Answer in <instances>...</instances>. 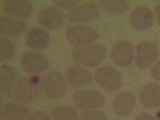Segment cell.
Wrapping results in <instances>:
<instances>
[{"instance_id": "obj_1", "label": "cell", "mask_w": 160, "mask_h": 120, "mask_svg": "<svg viewBox=\"0 0 160 120\" xmlns=\"http://www.w3.org/2000/svg\"><path fill=\"white\" fill-rule=\"evenodd\" d=\"M108 55V48L104 45L95 43V45H87L80 47L72 51V59L78 66H87V68H96L98 64H101Z\"/></svg>"}, {"instance_id": "obj_2", "label": "cell", "mask_w": 160, "mask_h": 120, "mask_svg": "<svg viewBox=\"0 0 160 120\" xmlns=\"http://www.w3.org/2000/svg\"><path fill=\"white\" fill-rule=\"evenodd\" d=\"M66 38L68 42L75 47H87L88 43H93L99 38V32L95 28H90V26H83V24H75L66 31Z\"/></svg>"}, {"instance_id": "obj_3", "label": "cell", "mask_w": 160, "mask_h": 120, "mask_svg": "<svg viewBox=\"0 0 160 120\" xmlns=\"http://www.w3.org/2000/svg\"><path fill=\"white\" fill-rule=\"evenodd\" d=\"M66 82L68 80L64 78V75L58 71H53V72H48L45 75V78L42 80V90L45 93V96L50 98V99H59L66 95Z\"/></svg>"}, {"instance_id": "obj_4", "label": "cell", "mask_w": 160, "mask_h": 120, "mask_svg": "<svg viewBox=\"0 0 160 120\" xmlns=\"http://www.w3.org/2000/svg\"><path fill=\"white\" fill-rule=\"evenodd\" d=\"M38 82L40 80L37 77H34V78H22V77H19L18 82H16V87H15V93H13L15 99L18 102H22V104L35 101L37 96H38V93H40Z\"/></svg>"}, {"instance_id": "obj_5", "label": "cell", "mask_w": 160, "mask_h": 120, "mask_svg": "<svg viewBox=\"0 0 160 120\" xmlns=\"http://www.w3.org/2000/svg\"><path fill=\"white\" fill-rule=\"evenodd\" d=\"M72 102L80 109H98L102 108L106 99L104 95H101L99 91H93V90H78L72 95Z\"/></svg>"}, {"instance_id": "obj_6", "label": "cell", "mask_w": 160, "mask_h": 120, "mask_svg": "<svg viewBox=\"0 0 160 120\" xmlns=\"http://www.w3.org/2000/svg\"><path fill=\"white\" fill-rule=\"evenodd\" d=\"M95 80L106 91H117V90L122 88V83H123L122 82V74L114 68H109V66L98 69L96 74H95Z\"/></svg>"}, {"instance_id": "obj_7", "label": "cell", "mask_w": 160, "mask_h": 120, "mask_svg": "<svg viewBox=\"0 0 160 120\" xmlns=\"http://www.w3.org/2000/svg\"><path fill=\"white\" fill-rule=\"evenodd\" d=\"M21 68L28 74L37 77L48 69V59L43 55H40V53L28 51L21 56Z\"/></svg>"}, {"instance_id": "obj_8", "label": "cell", "mask_w": 160, "mask_h": 120, "mask_svg": "<svg viewBox=\"0 0 160 120\" xmlns=\"http://www.w3.org/2000/svg\"><path fill=\"white\" fill-rule=\"evenodd\" d=\"M111 58L117 66L122 68H128L131 62L135 61V47L128 40H120L115 43V47L111 51Z\"/></svg>"}, {"instance_id": "obj_9", "label": "cell", "mask_w": 160, "mask_h": 120, "mask_svg": "<svg viewBox=\"0 0 160 120\" xmlns=\"http://www.w3.org/2000/svg\"><path fill=\"white\" fill-rule=\"evenodd\" d=\"M160 55V50L154 42H141L136 48V55H135V62L138 68L144 69L151 66Z\"/></svg>"}, {"instance_id": "obj_10", "label": "cell", "mask_w": 160, "mask_h": 120, "mask_svg": "<svg viewBox=\"0 0 160 120\" xmlns=\"http://www.w3.org/2000/svg\"><path fill=\"white\" fill-rule=\"evenodd\" d=\"M37 21H38L40 26H43L45 29L55 31V29H59L64 24V16L56 7H45L38 11Z\"/></svg>"}, {"instance_id": "obj_11", "label": "cell", "mask_w": 160, "mask_h": 120, "mask_svg": "<svg viewBox=\"0 0 160 120\" xmlns=\"http://www.w3.org/2000/svg\"><path fill=\"white\" fill-rule=\"evenodd\" d=\"M99 16V8L96 3L93 2H87L83 5H78L75 8H72L68 15V19L72 21V22H88V21H93Z\"/></svg>"}, {"instance_id": "obj_12", "label": "cell", "mask_w": 160, "mask_h": 120, "mask_svg": "<svg viewBox=\"0 0 160 120\" xmlns=\"http://www.w3.org/2000/svg\"><path fill=\"white\" fill-rule=\"evenodd\" d=\"M66 80H68V83L72 88H83L91 83L93 75L87 69H83V66L75 64V66L68 68V71H66Z\"/></svg>"}, {"instance_id": "obj_13", "label": "cell", "mask_w": 160, "mask_h": 120, "mask_svg": "<svg viewBox=\"0 0 160 120\" xmlns=\"http://www.w3.org/2000/svg\"><path fill=\"white\" fill-rule=\"evenodd\" d=\"M154 13L148 8V7H138L131 11L130 15V24L138 31H146L152 28L154 24Z\"/></svg>"}, {"instance_id": "obj_14", "label": "cell", "mask_w": 160, "mask_h": 120, "mask_svg": "<svg viewBox=\"0 0 160 120\" xmlns=\"http://www.w3.org/2000/svg\"><path fill=\"white\" fill-rule=\"evenodd\" d=\"M135 104H136L135 95L131 91H122L120 95L115 96V99L112 102V108H114V112L117 115H128L135 109Z\"/></svg>"}, {"instance_id": "obj_15", "label": "cell", "mask_w": 160, "mask_h": 120, "mask_svg": "<svg viewBox=\"0 0 160 120\" xmlns=\"http://www.w3.org/2000/svg\"><path fill=\"white\" fill-rule=\"evenodd\" d=\"M18 72L15 68H11V66H2V96L3 98H10L13 96V93H15V87H16V82H18Z\"/></svg>"}, {"instance_id": "obj_16", "label": "cell", "mask_w": 160, "mask_h": 120, "mask_svg": "<svg viewBox=\"0 0 160 120\" xmlns=\"http://www.w3.org/2000/svg\"><path fill=\"white\" fill-rule=\"evenodd\" d=\"M3 11L10 16L28 18L32 13V3L28 0H8L3 2Z\"/></svg>"}, {"instance_id": "obj_17", "label": "cell", "mask_w": 160, "mask_h": 120, "mask_svg": "<svg viewBox=\"0 0 160 120\" xmlns=\"http://www.w3.org/2000/svg\"><path fill=\"white\" fill-rule=\"evenodd\" d=\"M26 43L32 50H45L50 45V35L40 28H32L26 34Z\"/></svg>"}, {"instance_id": "obj_18", "label": "cell", "mask_w": 160, "mask_h": 120, "mask_svg": "<svg viewBox=\"0 0 160 120\" xmlns=\"http://www.w3.org/2000/svg\"><path fill=\"white\" fill-rule=\"evenodd\" d=\"M139 99L144 108H148V109L158 108L160 106V85L149 83V85L142 87V90L139 93Z\"/></svg>"}, {"instance_id": "obj_19", "label": "cell", "mask_w": 160, "mask_h": 120, "mask_svg": "<svg viewBox=\"0 0 160 120\" xmlns=\"http://www.w3.org/2000/svg\"><path fill=\"white\" fill-rule=\"evenodd\" d=\"M28 108L19 102H7L2 106V118L3 120H26Z\"/></svg>"}, {"instance_id": "obj_20", "label": "cell", "mask_w": 160, "mask_h": 120, "mask_svg": "<svg viewBox=\"0 0 160 120\" xmlns=\"http://www.w3.org/2000/svg\"><path fill=\"white\" fill-rule=\"evenodd\" d=\"M28 28V24L19 19H13V18H0V29H2L3 35H10V37H16L19 34H22Z\"/></svg>"}, {"instance_id": "obj_21", "label": "cell", "mask_w": 160, "mask_h": 120, "mask_svg": "<svg viewBox=\"0 0 160 120\" xmlns=\"http://www.w3.org/2000/svg\"><path fill=\"white\" fill-rule=\"evenodd\" d=\"M106 13L109 15H120L125 10H128V2L127 0H101L98 3Z\"/></svg>"}, {"instance_id": "obj_22", "label": "cell", "mask_w": 160, "mask_h": 120, "mask_svg": "<svg viewBox=\"0 0 160 120\" xmlns=\"http://www.w3.org/2000/svg\"><path fill=\"white\" fill-rule=\"evenodd\" d=\"M51 120H78L77 111L71 106H59L51 112Z\"/></svg>"}, {"instance_id": "obj_23", "label": "cell", "mask_w": 160, "mask_h": 120, "mask_svg": "<svg viewBox=\"0 0 160 120\" xmlns=\"http://www.w3.org/2000/svg\"><path fill=\"white\" fill-rule=\"evenodd\" d=\"M15 43L10 42L7 38H2L0 40V59L2 61H7V59H11L15 56Z\"/></svg>"}, {"instance_id": "obj_24", "label": "cell", "mask_w": 160, "mask_h": 120, "mask_svg": "<svg viewBox=\"0 0 160 120\" xmlns=\"http://www.w3.org/2000/svg\"><path fill=\"white\" fill-rule=\"evenodd\" d=\"M80 120H108V117H106V114L99 109H90V111L82 112Z\"/></svg>"}, {"instance_id": "obj_25", "label": "cell", "mask_w": 160, "mask_h": 120, "mask_svg": "<svg viewBox=\"0 0 160 120\" xmlns=\"http://www.w3.org/2000/svg\"><path fill=\"white\" fill-rule=\"evenodd\" d=\"M26 120H50V115L47 112H42V111H37V112H32L26 117Z\"/></svg>"}, {"instance_id": "obj_26", "label": "cell", "mask_w": 160, "mask_h": 120, "mask_svg": "<svg viewBox=\"0 0 160 120\" xmlns=\"http://www.w3.org/2000/svg\"><path fill=\"white\" fill-rule=\"evenodd\" d=\"M75 3H77V2H69V0H56V2H55L56 7H61V8H71V10H72V7H74Z\"/></svg>"}, {"instance_id": "obj_27", "label": "cell", "mask_w": 160, "mask_h": 120, "mask_svg": "<svg viewBox=\"0 0 160 120\" xmlns=\"http://www.w3.org/2000/svg\"><path fill=\"white\" fill-rule=\"evenodd\" d=\"M152 77L157 80V82H160V61H157L154 64V68H152Z\"/></svg>"}, {"instance_id": "obj_28", "label": "cell", "mask_w": 160, "mask_h": 120, "mask_svg": "<svg viewBox=\"0 0 160 120\" xmlns=\"http://www.w3.org/2000/svg\"><path fill=\"white\" fill-rule=\"evenodd\" d=\"M136 120H154V117L149 115V114H139V115L136 117Z\"/></svg>"}, {"instance_id": "obj_29", "label": "cell", "mask_w": 160, "mask_h": 120, "mask_svg": "<svg viewBox=\"0 0 160 120\" xmlns=\"http://www.w3.org/2000/svg\"><path fill=\"white\" fill-rule=\"evenodd\" d=\"M155 18H157V22L160 24V2L155 5Z\"/></svg>"}, {"instance_id": "obj_30", "label": "cell", "mask_w": 160, "mask_h": 120, "mask_svg": "<svg viewBox=\"0 0 160 120\" xmlns=\"http://www.w3.org/2000/svg\"><path fill=\"white\" fill-rule=\"evenodd\" d=\"M157 120H160V109L157 111Z\"/></svg>"}]
</instances>
